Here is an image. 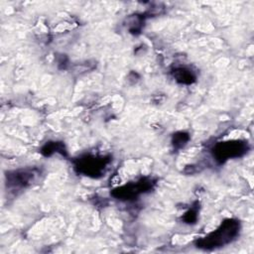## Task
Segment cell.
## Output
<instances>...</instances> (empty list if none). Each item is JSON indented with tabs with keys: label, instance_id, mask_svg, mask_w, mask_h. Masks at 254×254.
Here are the masks:
<instances>
[{
	"label": "cell",
	"instance_id": "cell-1",
	"mask_svg": "<svg viewBox=\"0 0 254 254\" xmlns=\"http://www.w3.org/2000/svg\"><path fill=\"white\" fill-rule=\"evenodd\" d=\"M239 229V221L233 218H228L224 220L216 230L198 239L196 241V246L202 249H213L224 246L235 239Z\"/></svg>",
	"mask_w": 254,
	"mask_h": 254
},
{
	"label": "cell",
	"instance_id": "cell-2",
	"mask_svg": "<svg viewBox=\"0 0 254 254\" xmlns=\"http://www.w3.org/2000/svg\"><path fill=\"white\" fill-rule=\"evenodd\" d=\"M247 149L248 145L244 141L235 140L220 142L213 148V156L217 161L223 163L226 160L241 157L247 152Z\"/></svg>",
	"mask_w": 254,
	"mask_h": 254
},
{
	"label": "cell",
	"instance_id": "cell-3",
	"mask_svg": "<svg viewBox=\"0 0 254 254\" xmlns=\"http://www.w3.org/2000/svg\"><path fill=\"white\" fill-rule=\"evenodd\" d=\"M108 163L109 159H106L105 157L85 155L77 159L75 163V168L77 169L78 173L96 178L98 176H102V174L104 173V169Z\"/></svg>",
	"mask_w": 254,
	"mask_h": 254
},
{
	"label": "cell",
	"instance_id": "cell-4",
	"mask_svg": "<svg viewBox=\"0 0 254 254\" xmlns=\"http://www.w3.org/2000/svg\"><path fill=\"white\" fill-rule=\"evenodd\" d=\"M39 173L36 169H25L9 172L6 175L7 187L11 190H20L32 184Z\"/></svg>",
	"mask_w": 254,
	"mask_h": 254
},
{
	"label": "cell",
	"instance_id": "cell-5",
	"mask_svg": "<svg viewBox=\"0 0 254 254\" xmlns=\"http://www.w3.org/2000/svg\"><path fill=\"white\" fill-rule=\"evenodd\" d=\"M151 184L150 182H145V181H140L138 183L134 184H129L124 187L118 188L115 190V191L112 193L114 196L120 198V199H129L131 197L137 196L139 193L144 192L148 189H150Z\"/></svg>",
	"mask_w": 254,
	"mask_h": 254
},
{
	"label": "cell",
	"instance_id": "cell-6",
	"mask_svg": "<svg viewBox=\"0 0 254 254\" xmlns=\"http://www.w3.org/2000/svg\"><path fill=\"white\" fill-rule=\"evenodd\" d=\"M172 72H173V75L176 78V80L181 83L190 84L195 80V75L190 68H187L184 66L175 67Z\"/></svg>",
	"mask_w": 254,
	"mask_h": 254
},
{
	"label": "cell",
	"instance_id": "cell-7",
	"mask_svg": "<svg viewBox=\"0 0 254 254\" xmlns=\"http://www.w3.org/2000/svg\"><path fill=\"white\" fill-rule=\"evenodd\" d=\"M189 139H190V136H189L188 133L178 132V133L174 134L173 144H174V146L176 148H182V147H184L187 144Z\"/></svg>",
	"mask_w": 254,
	"mask_h": 254
},
{
	"label": "cell",
	"instance_id": "cell-8",
	"mask_svg": "<svg viewBox=\"0 0 254 254\" xmlns=\"http://www.w3.org/2000/svg\"><path fill=\"white\" fill-rule=\"evenodd\" d=\"M64 149V146L63 144L61 143H58V142H52V143H48L46 144L43 149H42V153L45 155V156H50L52 155L53 153L55 152H60Z\"/></svg>",
	"mask_w": 254,
	"mask_h": 254
},
{
	"label": "cell",
	"instance_id": "cell-9",
	"mask_svg": "<svg viewBox=\"0 0 254 254\" xmlns=\"http://www.w3.org/2000/svg\"><path fill=\"white\" fill-rule=\"evenodd\" d=\"M184 220L188 223H193L196 220V211L193 209L188 211L184 216Z\"/></svg>",
	"mask_w": 254,
	"mask_h": 254
}]
</instances>
